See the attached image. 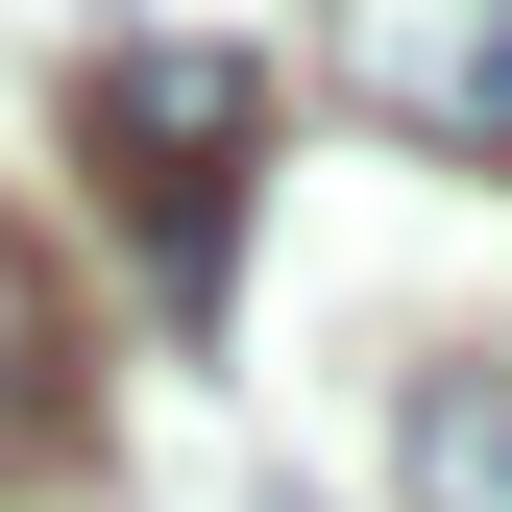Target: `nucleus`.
Listing matches in <instances>:
<instances>
[{"label": "nucleus", "mask_w": 512, "mask_h": 512, "mask_svg": "<svg viewBox=\"0 0 512 512\" xmlns=\"http://www.w3.org/2000/svg\"><path fill=\"white\" fill-rule=\"evenodd\" d=\"M391 464H415V512H512V366H439Z\"/></svg>", "instance_id": "20e7f679"}, {"label": "nucleus", "mask_w": 512, "mask_h": 512, "mask_svg": "<svg viewBox=\"0 0 512 512\" xmlns=\"http://www.w3.org/2000/svg\"><path fill=\"white\" fill-rule=\"evenodd\" d=\"M74 439V317H49V244L0 220V464H49Z\"/></svg>", "instance_id": "7ed1b4c3"}, {"label": "nucleus", "mask_w": 512, "mask_h": 512, "mask_svg": "<svg viewBox=\"0 0 512 512\" xmlns=\"http://www.w3.org/2000/svg\"><path fill=\"white\" fill-rule=\"evenodd\" d=\"M74 122H98V171L147 196V244H171V293H220V196H244V147H269V49H98L74 74Z\"/></svg>", "instance_id": "f257e3e1"}, {"label": "nucleus", "mask_w": 512, "mask_h": 512, "mask_svg": "<svg viewBox=\"0 0 512 512\" xmlns=\"http://www.w3.org/2000/svg\"><path fill=\"white\" fill-rule=\"evenodd\" d=\"M317 74L391 122V147L512 171V0H317Z\"/></svg>", "instance_id": "f03ea898"}]
</instances>
